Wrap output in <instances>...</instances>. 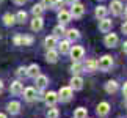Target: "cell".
Listing matches in <instances>:
<instances>
[{
	"instance_id": "39",
	"label": "cell",
	"mask_w": 127,
	"mask_h": 118,
	"mask_svg": "<svg viewBox=\"0 0 127 118\" xmlns=\"http://www.w3.org/2000/svg\"><path fill=\"white\" fill-rule=\"evenodd\" d=\"M14 3H17V5H22V3H25V0H14Z\"/></svg>"
},
{
	"instance_id": "29",
	"label": "cell",
	"mask_w": 127,
	"mask_h": 118,
	"mask_svg": "<svg viewBox=\"0 0 127 118\" xmlns=\"http://www.w3.org/2000/svg\"><path fill=\"white\" fill-rule=\"evenodd\" d=\"M14 17H16V21H17V22L24 24V22L27 21V13H25V11H19V13H17Z\"/></svg>"
},
{
	"instance_id": "23",
	"label": "cell",
	"mask_w": 127,
	"mask_h": 118,
	"mask_svg": "<svg viewBox=\"0 0 127 118\" xmlns=\"http://www.w3.org/2000/svg\"><path fill=\"white\" fill-rule=\"evenodd\" d=\"M83 69H85V71H90V72L96 71V69H97V61H96V60H88L85 65H83Z\"/></svg>"
},
{
	"instance_id": "41",
	"label": "cell",
	"mask_w": 127,
	"mask_h": 118,
	"mask_svg": "<svg viewBox=\"0 0 127 118\" xmlns=\"http://www.w3.org/2000/svg\"><path fill=\"white\" fill-rule=\"evenodd\" d=\"M2 91H3V82L0 80V93H2Z\"/></svg>"
},
{
	"instance_id": "34",
	"label": "cell",
	"mask_w": 127,
	"mask_h": 118,
	"mask_svg": "<svg viewBox=\"0 0 127 118\" xmlns=\"http://www.w3.org/2000/svg\"><path fill=\"white\" fill-rule=\"evenodd\" d=\"M52 2L53 0H41L42 8H52Z\"/></svg>"
},
{
	"instance_id": "4",
	"label": "cell",
	"mask_w": 127,
	"mask_h": 118,
	"mask_svg": "<svg viewBox=\"0 0 127 118\" xmlns=\"http://www.w3.org/2000/svg\"><path fill=\"white\" fill-rule=\"evenodd\" d=\"M85 13V6L82 3H72V9H71V16L74 17H82Z\"/></svg>"
},
{
	"instance_id": "17",
	"label": "cell",
	"mask_w": 127,
	"mask_h": 118,
	"mask_svg": "<svg viewBox=\"0 0 127 118\" xmlns=\"http://www.w3.org/2000/svg\"><path fill=\"white\" fill-rule=\"evenodd\" d=\"M46 60L49 63H55L58 60V52L55 49H47V54H46Z\"/></svg>"
},
{
	"instance_id": "7",
	"label": "cell",
	"mask_w": 127,
	"mask_h": 118,
	"mask_svg": "<svg viewBox=\"0 0 127 118\" xmlns=\"http://www.w3.org/2000/svg\"><path fill=\"white\" fill-rule=\"evenodd\" d=\"M24 93V98H25L27 101H35L36 99V88H33V87H28V88H25V90L22 91Z\"/></svg>"
},
{
	"instance_id": "8",
	"label": "cell",
	"mask_w": 127,
	"mask_h": 118,
	"mask_svg": "<svg viewBox=\"0 0 127 118\" xmlns=\"http://www.w3.org/2000/svg\"><path fill=\"white\" fill-rule=\"evenodd\" d=\"M110 9H111V13H113V14H116V16H118V14L123 13L124 6H123V3H121L119 0H113V2L110 3Z\"/></svg>"
},
{
	"instance_id": "2",
	"label": "cell",
	"mask_w": 127,
	"mask_h": 118,
	"mask_svg": "<svg viewBox=\"0 0 127 118\" xmlns=\"http://www.w3.org/2000/svg\"><path fill=\"white\" fill-rule=\"evenodd\" d=\"M111 66H113V58L110 55H104L102 58H99V61H97V68L102 69V71H108Z\"/></svg>"
},
{
	"instance_id": "38",
	"label": "cell",
	"mask_w": 127,
	"mask_h": 118,
	"mask_svg": "<svg viewBox=\"0 0 127 118\" xmlns=\"http://www.w3.org/2000/svg\"><path fill=\"white\" fill-rule=\"evenodd\" d=\"M123 51H124V54H127V41L123 44Z\"/></svg>"
},
{
	"instance_id": "19",
	"label": "cell",
	"mask_w": 127,
	"mask_h": 118,
	"mask_svg": "<svg viewBox=\"0 0 127 118\" xmlns=\"http://www.w3.org/2000/svg\"><path fill=\"white\" fill-rule=\"evenodd\" d=\"M27 76L33 77V79L38 77V76H39V66H38V65H30L27 68Z\"/></svg>"
},
{
	"instance_id": "14",
	"label": "cell",
	"mask_w": 127,
	"mask_h": 118,
	"mask_svg": "<svg viewBox=\"0 0 127 118\" xmlns=\"http://www.w3.org/2000/svg\"><path fill=\"white\" fill-rule=\"evenodd\" d=\"M19 110H21V102H17V101H11L8 104V112L11 115H17L19 114Z\"/></svg>"
},
{
	"instance_id": "36",
	"label": "cell",
	"mask_w": 127,
	"mask_h": 118,
	"mask_svg": "<svg viewBox=\"0 0 127 118\" xmlns=\"http://www.w3.org/2000/svg\"><path fill=\"white\" fill-rule=\"evenodd\" d=\"M121 30H123V33H124V35H127V21L123 24V25H121Z\"/></svg>"
},
{
	"instance_id": "15",
	"label": "cell",
	"mask_w": 127,
	"mask_h": 118,
	"mask_svg": "<svg viewBox=\"0 0 127 118\" xmlns=\"http://www.w3.org/2000/svg\"><path fill=\"white\" fill-rule=\"evenodd\" d=\"M36 79V90H42V88H46V85L49 83V79L46 77V76H38V77H35Z\"/></svg>"
},
{
	"instance_id": "35",
	"label": "cell",
	"mask_w": 127,
	"mask_h": 118,
	"mask_svg": "<svg viewBox=\"0 0 127 118\" xmlns=\"http://www.w3.org/2000/svg\"><path fill=\"white\" fill-rule=\"evenodd\" d=\"M17 76H19V77L27 76V68H19V69H17Z\"/></svg>"
},
{
	"instance_id": "3",
	"label": "cell",
	"mask_w": 127,
	"mask_h": 118,
	"mask_svg": "<svg viewBox=\"0 0 127 118\" xmlns=\"http://www.w3.org/2000/svg\"><path fill=\"white\" fill-rule=\"evenodd\" d=\"M69 54H71V58L74 61H79V60H82L83 58V55H85V49L82 47V46H72L71 49H69Z\"/></svg>"
},
{
	"instance_id": "44",
	"label": "cell",
	"mask_w": 127,
	"mask_h": 118,
	"mask_svg": "<svg viewBox=\"0 0 127 118\" xmlns=\"http://www.w3.org/2000/svg\"><path fill=\"white\" fill-rule=\"evenodd\" d=\"M0 2H2V0H0Z\"/></svg>"
},
{
	"instance_id": "12",
	"label": "cell",
	"mask_w": 127,
	"mask_h": 118,
	"mask_svg": "<svg viewBox=\"0 0 127 118\" xmlns=\"http://www.w3.org/2000/svg\"><path fill=\"white\" fill-rule=\"evenodd\" d=\"M116 44H118V35H115V33H108V35L105 36V46L107 47H115Z\"/></svg>"
},
{
	"instance_id": "43",
	"label": "cell",
	"mask_w": 127,
	"mask_h": 118,
	"mask_svg": "<svg viewBox=\"0 0 127 118\" xmlns=\"http://www.w3.org/2000/svg\"><path fill=\"white\" fill-rule=\"evenodd\" d=\"M0 118H6V115H5V114H0Z\"/></svg>"
},
{
	"instance_id": "22",
	"label": "cell",
	"mask_w": 127,
	"mask_h": 118,
	"mask_svg": "<svg viewBox=\"0 0 127 118\" xmlns=\"http://www.w3.org/2000/svg\"><path fill=\"white\" fill-rule=\"evenodd\" d=\"M71 49V41H67V39H64V41H61L60 44H58V51H60L61 54H67Z\"/></svg>"
},
{
	"instance_id": "28",
	"label": "cell",
	"mask_w": 127,
	"mask_h": 118,
	"mask_svg": "<svg viewBox=\"0 0 127 118\" xmlns=\"http://www.w3.org/2000/svg\"><path fill=\"white\" fill-rule=\"evenodd\" d=\"M64 33H66V30H64V27H63V24H61V25H57L55 28H53V36H55V38L64 35Z\"/></svg>"
},
{
	"instance_id": "5",
	"label": "cell",
	"mask_w": 127,
	"mask_h": 118,
	"mask_svg": "<svg viewBox=\"0 0 127 118\" xmlns=\"http://www.w3.org/2000/svg\"><path fill=\"white\" fill-rule=\"evenodd\" d=\"M32 43H33L32 36H16L14 38V44L16 46H30Z\"/></svg>"
},
{
	"instance_id": "21",
	"label": "cell",
	"mask_w": 127,
	"mask_h": 118,
	"mask_svg": "<svg viewBox=\"0 0 127 118\" xmlns=\"http://www.w3.org/2000/svg\"><path fill=\"white\" fill-rule=\"evenodd\" d=\"M116 90H118V83H116V80H108L105 83V91L107 93H116Z\"/></svg>"
},
{
	"instance_id": "9",
	"label": "cell",
	"mask_w": 127,
	"mask_h": 118,
	"mask_svg": "<svg viewBox=\"0 0 127 118\" xmlns=\"http://www.w3.org/2000/svg\"><path fill=\"white\" fill-rule=\"evenodd\" d=\"M97 115L99 117H107L108 115V112H110V104L108 102H100L99 106H97Z\"/></svg>"
},
{
	"instance_id": "31",
	"label": "cell",
	"mask_w": 127,
	"mask_h": 118,
	"mask_svg": "<svg viewBox=\"0 0 127 118\" xmlns=\"http://www.w3.org/2000/svg\"><path fill=\"white\" fill-rule=\"evenodd\" d=\"M58 115H60V114H58V110L53 106L47 110V118H58Z\"/></svg>"
},
{
	"instance_id": "16",
	"label": "cell",
	"mask_w": 127,
	"mask_h": 118,
	"mask_svg": "<svg viewBox=\"0 0 127 118\" xmlns=\"http://www.w3.org/2000/svg\"><path fill=\"white\" fill-rule=\"evenodd\" d=\"M71 13L69 11H64V9H61L60 13H58V21H60L61 24H67V22H71Z\"/></svg>"
},
{
	"instance_id": "13",
	"label": "cell",
	"mask_w": 127,
	"mask_h": 118,
	"mask_svg": "<svg viewBox=\"0 0 127 118\" xmlns=\"http://www.w3.org/2000/svg\"><path fill=\"white\" fill-rule=\"evenodd\" d=\"M9 90H11V93L14 96H19V95H22V91H24V87H22V83L16 80V82H13L11 83V87H9Z\"/></svg>"
},
{
	"instance_id": "6",
	"label": "cell",
	"mask_w": 127,
	"mask_h": 118,
	"mask_svg": "<svg viewBox=\"0 0 127 118\" xmlns=\"http://www.w3.org/2000/svg\"><path fill=\"white\" fill-rule=\"evenodd\" d=\"M99 30L102 33H108L111 30V21H110V19H107V17L100 19V21H99Z\"/></svg>"
},
{
	"instance_id": "27",
	"label": "cell",
	"mask_w": 127,
	"mask_h": 118,
	"mask_svg": "<svg viewBox=\"0 0 127 118\" xmlns=\"http://www.w3.org/2000/svg\"><path fill=\"white\" fill-rule=\"evenodd\" d=\"M107 16V8L105 6H97L96 8V17L97 19H104Z\"/></svg>"
},
{
	"instance_id": "30",
	"label": "cell",
	"mask_w": 127,
	"mask_h": 118,
	"mask_svg": "<svg viewBox=\"0 0 127 118\" xmlns=\"http://www.w3.org/2000/svg\"><path fill=\"white\" fill-rule=\"evenodd\" d=\"M42 9H44L42 5L39 3V5H35V6L32 8V13L35 14V17H36V16H41V14H42Z\"/></svg>"
},
{
	"instance_id": "10",
	"label": "cell",
	"mask_w": 127,
	"mask_h": 118,
	"mask_svg": "<svg viewBox=\"0 0 127 118\" xmlns=\"http://www.w3.org/2000/svg\"><path fill=\"white\" fill-rule=\"evenodd\" d=\"M44 96H46V98H44V99H46V104L47 106H55L57 104V101H58V95H57V93L55 91H49L47 93V95H44Z\"/></svg>"
},
{
	"instance_id": "20",
	"label": "cell",
	"mask_w": 127,
	"mask_h": 118,
	"mask_svg": "<svg viewBox=\"0 0 127 118\" xmlns=\"http://www.w3.org/2000/svg\"><path fill=\"white\" fill-rule=\"evenodd\" d=\"M64 35L67 36V41H77V39L80 38L79 35V30H75V28H71V30H67Z\"/></svg>"
},
{
	"instance_id": "18",
	"label": "cell",
	"mask_w": 127,
	"mask_h": 118,
	"mask_svg": "<svg viewBox=\"0 0 127 118\" xmlns=\"http://www.w3.org/2000/svg\"><path fill=\"white\" fill-rule=\"evenodd\" d=\"M42 25H44V22H42L41 16H36V17L32 21V30H33V32H39L41 28H42Z\"/></svg>"
},
{
	"instance_id": "33",
	"label": "cell",
	"mask_w": 127,
	"mask_h": 118,
	"mask_svg": "<svg viewBox=\"0 0 127 118\" xmlns=\"http://www.w3.org/2000/svg\"><path fill=\"white\" fill-rule=\"evenodd\" d=\"M61 6H63V0H53V2H52V8L60 9Z\"/></svg>"
},
{
	"instance_id": "40",
	"label": "cell",
	"mask_w": 127,
	"mask_h": 118,
	"mask_svg": "<svg viewBox=\"0 0 127 118\" xmlns=\"http://www.w3.org/2000/svg\"><path fill=\"white\" fill-rule=\"evenodd\" d=\"M64 2H67V3L72 5V3H77V0H64Z\"/></svg>"
},
{
	"instance_id": "42",
	"label": "cell",
	"mask_w": 127,
	"mask_h": 118,
	"mask_svg": "<svg viewBox=\"0 0 127 118\" xmlns=\"http://www.w3.org/2000/svg\"><path fill=\"white\" fill-rule=\"evenodd\" d=\"M123 11H124V16H126V19H127V8H124Z\"/></svg>"
},
{
	"instance_id": "26",
	"label": "cell",
	"mask_w": 127,
	"mask_h": 118,
	"mask_svg": "<svg viewBox=\"0 0 127 118\" xmlns=\"http://www.w3.org/2000/svg\"><path fill=\"white\" fill-rule=\"evenodd\" d=\"M86 115H88V110L83 109V107H79L74 112V118H86Z\"/></svg>"
},
{
	"instance_id": "11",
	"label": "cell",
	"mask_w": 127,
	"mask_h": 118,
	"mask_svg": "<svg viewBox=\"0 0 127 118\" xmlns=\"http://www.w3.org/2000/svg\"><path fill=\"white\" fill-rule=\"evenodd\" d=\"M71 88L72 90H82L83 88V79L79 76H74L71 79Z\"/></svg>"
},
{
	"instance_id": "1",
	"label": "cell",
	"mask_w": 127,
	"mask_h": 118,
	"mask_svg": "<svg viewBox=\"0 0 127 118\" xmlns=\"http://www.w3.org/2000/svg\"><path fill=\"white\" fill-rule=\"evenodd\" d=\"M72 88L71 87H63L60 91L57 93L58 95V101H61V102H67V101H71L72 99Z\"/></svg>"
},
{
	"instance_id": "32",
	"label": "cell",
	"mask_w": 127,
	"mask_h": 118,
	"mask_svg": "<svg viewBox=\"0 0 127 118\" xmlns=\"http://www.w3.org/2000/svg\"><path fill=\"white\" fill-rule=\"evenodd\" d=\"M82 69H83V66H82L80 63H77V61H75L74 65L71 66V71H72V74H79V72H80Z\"/></svg>"
},
{
	"instance_id": "37",
	"label": "cell",
	"mask_w": 127,
	"mask_h": 118,
	"mask_svg": "<svg viewBox=\"0 0 127 118\" xmlns=\"http://www.w3.org/2000/svg\"><path fill=\"white\" fill-rule=\"evenodd\" d=\"M123 95H124V96L127 98V82L124 83V87H123Z\"/></svg>"
},
{
	"instance_id": "24",
	"label": "cell",
	"mask_w": 127,
	"mask_h": 118,
	"mask_svg": "<svg viewBox=\"0 0 127 118\" xmlns=\"http://www.w3.org/2000/svg\"><path fill=\"white\" fill-rule=\"evenodd\" d=\"M44 44H46L47 49H55V46H57V38L55 36H47L46 41H44Z\"/></svg>"
},
{
	"instance_id": "25",
	"label": "cell",
	"mask_w": 127,
	"mask_h": 118,
	"mask_svg": "<svg viewBox=\"0 0 127 118\" xmlns=\"http://www.w3.org/2000/svg\"><path fill=\"white\" fill-rule=\"evenodd\" d=\"M14 22H16V17H14L11 13H6L3 16V24H5V25H13Z\"/></svg>"
}]
</instances>
